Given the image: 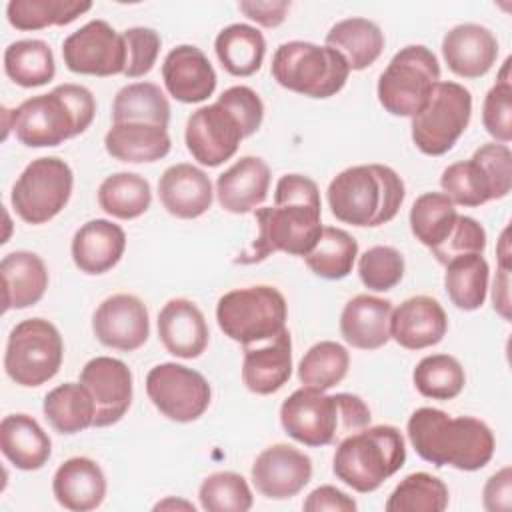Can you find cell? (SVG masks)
<instances>
[{
  "label": "cell",
  "instance_id": "b9f144b4",
  "mask_svg": "<svg viewBox=\"0 0 512 512\" xmlns=\"http://www.w3.org/2000/svg\"><path fill=\"white\" fill-rule=\"evenodd\" d=\"M350 366L348 350L334 340H322L308 348L298 364V380L314 390H330L340 384Z\"/></svg>",
  "mask_w": 512,
  "mask_h": 512
},
{
  "label": "cell",
  "instance_id": "83f0119b",
  "mask_svg": "<svg viewBox=\"0 0 512 512\" xmlns=\"http://www.w3.org/2000/svg\"><path fill=\"white\" fill-rule=\"evenodd\" d=\"M56 502L72 512L98 508L106 498V476L96 460L74 456L62 462L52 478Z\"/></svg>",
  "mask_w": 512,
  "mask_h": 512
},
{
  "label": "cell",
  "instance_id": "9f6ffc18",
  "mask_svg": "<svg viewBox=\"0 0 512 512\" xmlns=\"http://www.w3.org/2000/svg\"><path fill=\"white\" fill-rule=\"evenodd\" d=\"M240 12L250 18L252 22L264 28H276L286 20V12L290 10L288 0H244L238 4Z\"/></svg>",
  "mask_w": 512,
  "mask_h": 512
},
{
  "label": "cell",
  "instance_id": "ba28073f",
  "mask_svg": "<svg viewBox=\"0 0 512 512\" xmlns=\"http://www.w3.org/2000/svg\"><path fill=\"white\" fill-rule=\"evenodd\" d=\"M286 318L284 294L268 284L234 288L216 304L218 328L244 348L276 338L286 330Z\"/></svg>",
  "mask_w": 512,
  "mask_h": 512
},
{
  "label": "cell",
  "instance_id": "7bdbcfd3",
  "mask_svg": "<svg viewBox=\"0 0 512 512\" xmlns=\"http://www.w3.org/2000/svg\"><path fill=\"white\" fill-rule=\"evenodd\" d=\"M450 500L448 486L428 474L412 472L408 474L388 496L386 512H442Z\"/></svg>",
  "mask_w": 512,
  "mask_h": 512
},
{
  "label": "cell",
  "instance_id": "816d5d0a",
  "mask_svg": "<svg viewBox=\"0 0 512 512\" xmlns=\"http://www.w3.org/2000/svg\"><path fill=\"white\" fill-rule=\"evenodd\" d=\"M474 160L484 168L490 186H492V200L506 198L512 188V152L508 144L488 142L474 150Z\"/></svg>",
  "mask_w": 512,
  "mask_h": 512
},
{
  "label": "cell",
  "instance_id": "cb8c5ba5",
  "mask_svg": "<svg viewBox=\"0 0 512 512\" xmlns=\"http://www.w3.org/2000/svg\"><path fill=\"white\" fill-rule=\"evenodd\" d=\"M270 166L258 156H242L216 178L218 204L230 214L254 212L268 196Z\"/></svg>",
  "mask_w": 512,
  "mask_h": 512
},
{
  "label": "cell",
  "instance_id": "ffe728a7",
  "mask_svg": "<svg viewBox=\"0 0 512 512\" xmlns=\"http://www.w3.org/2000/svg\"><path fill=\"white\" fill-rule=\"evenodd\" d=\"M448 332V316L442 304L426 294L406 298L392 310L390 338L406 350H424L442 342Z\"/></svg>",
  "mask_w": 512,
  "mask_h": 512
},
{
  "label": "cell",
  "instance_id": "bcb514c9",
  "mask_svg": "<svg viewBox=\"0 0 512 512\" xmlns=\"http://www.w3.org/2000/svg\"><path fill=\"white\" fill-rule=\"evenodd\" d=\"M198 500L206 512H248L254 504L246 478L230 470L208 474L198 488Z\"/></svg>",
  "mask_w": 512,
  "mask_h": 512
},
{
  "label": "cell",
  "instance_id": "11a10c76",
  "mask_svg": "<svg viewBox=\"0 0 512 512\" xmlns=\"http://www.w3.org/2000/svg\"><path fill=\"white\" fill-rule=\"evenodd\" d=\"M302 508L306 512H322V510H332V512H356L358 504L352 496L346 492L338 490L336 486L324 484L314 488L306 500L302 502Z\"/></svg>",
  "mask_w": 512,
  "mask_h": 512
},
{
  "label": "cell",
  "instance_id": "7a4b0ae2",
  "mask_svg": "<svg viewBox=\"0 0 512 512\" xmlns=\"http://www.w3.org/2000/svg\"><path fill=\"white\" fill-rule=\"evenodd\" d=\"M408 442L416 454L436 468L452 466L474 472L484 468L496 450L494 432L474 416H450L444 410L422 406L406 422Z\"/></svg>",
  "mask_w": 512,
  "mask_h": 512
},
{
  "label": "cell",
  "instance_id": "52a82bcc",
  "mask_svg": "<svg viewBox=\"0 0 512 512\" xmlns=\"http://www.w3.org/2000/svg\"><path fill=\"white\" fill-rule=\"evenodd\" d=\"M272 76L290 92L322 100L344 88L350 68L344 56L326 44L290 40L276 48Z\"/></svg>",
  "mask_w": 512,
  "mask_h": 512
},
{
  "label": "cell",
  "instance_id": "c3c4849f",
  "mask_svg": "<svg viewBox=\"0 0 512 512\" xmlns=\"http://www.w3.org/2000/svg\"><path fill=\"white\" fill-rule=\"evenodd\" d=\"M404 256L392 246H372L358 256L360 282L372 292H388L404 278Z\"/></svg>",
  "mask_w": 512,
  "mask_h": 512
},
{
  "label": "cell",
  "instance_id": "ac0fdd59",
  "mask_svg": "<svg viewBox=\"0 0 512 512\" xmlns=\"http://www.w3.org/2000/svg\"><path fill=\"white\" fill-rule=\"evenodd\" d=\"M256 490L270 500H288L312 478V460L302 450L278 442L264 448L250 470Z\"/></svg>",
  "mask_w": 512,
  "mask_h": 512
},
{
  "label": "cell",
  "instance_id": "ab89813d",
  "mask_svg": "<svg viewBox=\"0 0 512 512\" xmlns=\"http://www.w3.org/2000/svg\"><path fill=\"white\" fill-rule=\"evenodd\" d=\"M90 8L92 2L78 0H10L6 4V18L12 28L30 32L48 26H66Z\"/></svg>",
  "mask_w": 512,
  "mask_h": 512
},
{
  "label": "cell",
  "instance_id": "9c48e42d",
  "mask_svg": "<svg viewBox=\"0 0 512 512\" xmlns=\"http://www.w3.org/2000/svg\"><path fill=\"white\" fill-rule=\"evenodd\" d=\"M438 82L440 64L436 54L422 44H410L400 48L380 74L378 102L392 116L412 118L426 106Z\"/></svg>",
  "mask_w": 512,
  "mask_h": 512
},
{
  "label": "cell",
  "instance_id": "277c9868",
  "mask_svg": "<svg viewBox=\"0 0 512 512\" xmlns=\"http://www.w3.org/2000/svg\"><path fill=\"white\" fill-rule=\"evenodd\" d=\"M370 418V408L360 396L326 394L308 386L294 390L280 406L284 432L310 448L340 444L346 436L366 428Z\"/></svg>",
  "mask_w": 512,
  "mask_h": 512
},
{
  "label": "cell",
  "instance_id": "9a60e30c",
  "mask_svg": "<svg viewBox=\"0 0 512 512\" xmlns=\"http://www.w3.org/2000/svg\"><path fill=\"white\" fill-rule=\"evenodd\" d=\"M184 140L188 152L198 164L216 168L238 152L244 132L234 114L222 104L214 102L194 110L188 116Z\"/></svg>",
  "mask_w": 512,
  "mask_h": 512
},
{
  "label": "cell",
  "instance_id": "484cf974",
  "mask_svg": "<svg viewBox=\"0 0 512 512\" xmlns=\"http://www.w3.org/2000/svg\"><path fill=\"white\" fill-rule=\"evenodd\" d=\"M292 376V336L288 328L264 346H246L242 360L244 386L260 396L278 392Z\"/></svg>",
  "mask_w": 512,
  "mask_h": 512
},
{
  "label": "cell",
  "instance_id": "7402d4cb",
  "mask_svg": "<svg viewBox=\"0 0 512 512\" xmlns=\"http://www.w3.org/2000/svg\"><path fill=\"white\" fill-rule=\"evenodd\" d=\"M158 338L168 354L184 360L198 358L210 340L202 310L188 298H172L158 312Z\"/></svg>",
  "mask_w": 512,
  "mask_h": 512
},
{
  "label": "cell",
  "instance_id": "603a6c76",
  "mask_svg": "<svg viewBox=\"0 0 512 512\" xmlns=\"http://www.w3.org/2000/svg\"><path fill=\"white\" fill-rule=\"evenodd\" d=\"M158 196L168 214L182 220H194L210 210L214 190L202 168L178 162L162 172L158 180Z\"/></svg>",
  "mask_w": 512,
  "mask_h": 512
},
{
  "label": "cell",
  "instance_id": "d4e9b609",
  "mask_svg": "<svg viewBox=\"0 0 512 512\" xmlns=\"http://www.w3.org/2000/svg\"><path fill=\"white\" fill-rule=\"evenodd\" d=\"M126 250V234L122 226L106 218L88 220L82 224L70 244V254L76 268L84 274L98 276L112 270Z\"/></svg>",
  "mask_w": 512,
  "mask_h": 512
},
{
  "label": "cell",
  "instance_id": "4fadbf2b",
  "mask_svg": "<svg viewBox=\"0 0 512 512\" xmlns=\"http://www.w3.org/2000/svg\"><path fill=\"white\" fill-rule=\"evenodd\" d=\"M146 394L162 416L180 424L198 420L212 400L208 380L198 370L178 362H162L150 368Z\"/></svg>",
  "mask_w": 512,
  "mask_h": 512
},
{
  "label": "cell",
  "instance_id": "6da1fadb",
  "mask_svg": "<svg viewBox=\"0 0 512 512\" xmlns=\"http://www.w3.org/2000/svg\"><path fill=\"white\" fill-rule=\"evenodd\" d=\"M322 202L318 184L304 174H284L276 182L274 206L254 210L256 240L234 258L236 264H256L274 252L306 256L322 232Z\"/></svg>",
  "mask_w": 512,
  "mask_h": 512
},
{
  "label": "cell",
  "instance_id": "6f0895ef",
  "mask_svg": "<svg viewBox=\"0 0 512 512\" xmlns=\"http://www.w3.org/2000/svg\"><path fill=\"white\" fill-rule=\"evenodd\" d=\"M492 304H494V310L504 320H510V266L508 264H498V272L492 284Z\"/></svg>",
  "mask_w": 512,
  "mask_h": 512
},
{
  "label": "cell",
  "instance_id": "44dd1931",
  "mask_svg": "<svg viewBox=\"0 0 512 512\" xmlns=\"http://www.w3.org/2000/svg\"><path fill=\"white\" fill-rule=\"evenodd\" d=\"M442 56L456 76L468 80L482 78L496 64L498 40L490 28L464 22L444 34Z\"/></svg>",
  "mask_w": 512,
  "mask_h": 512
},
{
  "label": "cell",
  "instance_id": "f5cc1de1",
  "mask_svg": "<svg viewBox=\"0 0 512 512\" xmlns=\"http://www.w3.org/2000/svg\"><path fill=\"white\" fill-rule=\"evenodd\" d=\"M216 102L234 114V118L242 126L244 138L252 136L264 120V104H262L258 92L252 90L250 86H242V84L230 86L218 96Z\"/></svg>",
  "mask_w": 512,
  "mask_h": 512
},
{
  "label": "cell",
  "instance_id": "f546056e",
  "mask_svg": "<svg viewBox=\"0 0 512 512\" xmlns=\"http://www.w3.org/2000/svg\"><path fill=\"white\" fill-rule=\"evenodd\" d=\"M0 274L4 282V312L24 310L42 300L48 288V270L36 252L16 250L2 258Z\"/></svg>",
  "mask_w": 512,
  "mask_h": 512
},
{
  "label": "cell",
  "instance_id": "2e32d148",
  "mask_svg": "<svg viewBox=\"0 0 512 512\" xmlns=\"http://www.w3.org/2000/svg\"><path fill=\"white\" fill-rule=\"evenodd\" d=\"M92 332L106 348L134 352L144 346L150 336L148 308L134 294H112L94 310Z\"/></svg>",
  "mask_w": 512,
  "mask_h": 512
},
{
  "label": "cell",
  "instance_id": "7c38bea8",
  "mask_svg": "<svg viewBox=\"0 0 512 512\" xmlns=\"http://www.w3.org/2000/svg\"><path fill=\"white\" fill-rule=\"evenodd\" d=\"M72 188L74 174L68 162L58 156H42L20 172L10 192V204L26 224H46L66 208Z\"/></svg>",
  "mask_w": 512,
  "mask_h": 512
},
{
  "label": "cell",
  "instance_id": "d6a6232c",
  "mask_svg": "<svg viewBox=\"0 0 512 512\" xmlns=\"http://www.w3.org/2000/svg\"><path fill=\"white\" fill-rule=\"evenodd\" d=\"M44 418L58 434H78L94 424L96 406L88 388L78 382H64L44 396Z\"/></svg>",
  "mask_w": 512,
  "mask_h": 512
},
{
  "label": "cell",
  "instance_id": "db71d44e",
  "mask_svg": "<svg viewBox=\"0 0 512 512\" xmlns=\"http://www.w3.org/2000/svg\"><path fill=\"white\" fill-rule=\"evenodd\" d=\"M482 506L488 512H510L512 508V468L504 466L494 472L482 490Z\"/></svg>",
  "mask_w": 512,
  "mask_h": 512
},
{
  "label": "cell",
  "instance_id": "f1b7e54d",
  "mask_svg": "<svg viewBox=\"0 0 512 512\" xmlns=\"http://www.w3.org/2000/svg\"><path fill=\"white\" fill-rule=\"evenodd\" d=\"M0 450L18 470H40L52 454V440L28 414H8L0 422Z\"/></svg>",
  "mask_w": 512,
  "mask_h": 512
},
{
  "label": "cell",
  "instance_id": "5b68a950",
  "mask_svg": "<svg viewBox=\"0 0 512 512\" xmlns=\"http://www.w3.org/2000/svg\"><path fill=\"white\" fill-rule=\"evenodd\" d=\"M404 196V180L386 164L344 168L326 190L332 216L358 228H376L390 222L398 214Z\"/></svg>",
  "mask_w": 512,
  "mask_h": 512
},
{
  "label": "cell",
  "instance_id": "1f68e13d",
  "mask_svg": "<svg viewBox=\"0 0 512 512\" xmlns=\"http://www.w3.org/2000/svg\"><path fill=\"white\" fill-rule=\"evenodd\" d=\"M326 46L344 56L350 70L372 66L384 50V32L368 18L352 16L336 22L324 38Z\"/></svg>",
  "mask_w": 512,
  "mask_h": 512
},
{
  "label": "cell",
  "instance_id": "836d02e7",
  "mask_svg": "<svg viewBox=\"0 0 512 512\" xmlns=\"http://www.w3.org/2000/svg\"><path fill=\"white\" fill-rule=\"evenodd\" d=\"M214 52L228 74L252 76L264 62L266 40L258 28L236 22L218 32Z\"/></svg>",
  "mask_w": 512,
  "mask_h": 512
},
{
  "label": "cell",
  "instance_id": "d590c367",
  "mask_svg": "<svg viewBox=\"0 0 512 512\" xmlns=\"http://www.w3.org/2000/svg\"><path fill=\"white\" fill-rule=\"evenodd\" d=\"M490 268L482 254H466L450 260L444 272V288L450 302L464 312L482 308L488 294Z\"/></svg>",
  "mask_w": 512,
  "mask_h": 512
},
{
  "label": "cell",
  "instance_id": "74e56055",
  "mask_svg": "<svg viewBox=\"0 0 512 512\" xmlns=\"http://www.w3.org/2000/svg\"><path fill=\"white\" fill-rule=\"evenodd\" d=\"M144 122L168 128L170 102L152 82H132L122 86L112 100V124Z\"/></svg>",
  "mask_w": 512,
  "mask_h": 512
},
{
  "label": "cell",
  "instance_id": "f35d334b",
  "mask_svg": "<svg viewBox=\"0 0 512 512\" xmlns=\"http://www.w3.org/2000/svg\"><path fill=\"white\" fill-rule=\"evenodd\" d=\"M358 258L356 238L336 226H322V232L314 248L304 256L306 266L312 274L324 280H342L346 278Z\"/></svg>",
  "mask_w": 512,
  "mask_h": 512
},
{
  "label": "cell",
  "instance_id": "8992f818",
  "mask_svg": "<svg viewBox=\"0 0 512 512\" xmlns=\"http://www.w3.org/2000/svg\"><path fill=\"white\" fill-rule=\"evenodd\" d=\"M406 462L402 432L390 424L366 426L340 444L332 458L334 476L360 494L378 490Z\"/></svg>",
  "mask_w": 512,
  "mask_h": 512
},
{
  "label": "cell",
  "instance_id": "60d3db41",
  "mask_svg": "<svg viewBox=\"0 0 512 512\" xmlns=\"http://www.w3.org/2000/svg\"><path fill=\"white\" fill-rule=\"evenodd\" d=\"M456 218V204L444 192L420 194L408 214L412 234L426 248L438 246L450 234Z\"/></svg>",
  "mask_w": 512,
  "mask_h": 512
},
{
  "label": "cell",
  "instance_id": "e0dca14e",
  "mask_svg": "<svg viewBox=\"0 0 512 512\" xmlns=\"http://www.w3.org/2000/svg\"><path fill=\"white\" fill-rule=\"evenodd\" d=\"M80 382L88 388L96 406L94 428H106L122 420L134 396V378L126 362L96 356L80 370Z\"/></svg>",
  "mask_w": 512,
  "mask_h": 512
},
{
  "label": "cell",
  "instance_id": "5bb4252c",
  "mask_svg": "<svg viewBox=\"0 0 512 512\" xmlns=\"http://www.w3.org/2000/svg\"><path fill=\"white\" fill-rule=\"evenodd\" d=\"M62 58L70 72L84 76H116L126 68V44L106 20H90L62 42Z\"/></svg>",
  "mask_w": 512,
  "mask_h": 512
},
{
  "label": "cell",
  "instance_id": "7dc6e473",
  "mask_svg": "<svg viewBox=\"0 0 512 512\" xmlns=\"http://www.w3.org/2000/svg\"><path fill=\"white\" fill-rule=\"evenodd\" d=\"M510 58L504 60L496 84L488 90L482 104V124L486 132L500 144L512 140V76Z\"/></svg>",
  "mask_w": 512,
  "mask_h": 512
},
{
  "label": "cell",
  "instance_id": "f6af8a7d",
  "mask_svg": "<svg viewBox=\"0 0 512 512\" xmlns=\"http://www.w3.org/2000/svg\"><path fill=\"white\" fill-rule=\"evenodd\" d=\"M440 186L442 192L458 206L476 208L492 200L490 180L474 158L446 166L440 176Z\"/></svg>",
  "mask_w": 512,
  "mask_h": 512
},
{
  "label": "cell",
  "instance_id": "e575fe53",
  "mask_svg": "<svg viewBox=\"0 0 512 512\" xmlns=\"http://www.w3.org/2000/svg\"><path fill=\"white\" fill-rule=\"evenodd\" d=\"M152 204L150 182L136 172H114L98 186V206L112 218L134 220Z\"/></svg>",
  "mask_w": 512,
  "mask_h": 512
},
{
  "label": "cell",
  "instance_id": "ee69618b",
  "mask_svg": "<svg viewBox=\"0 0 512 512\" xmlns=\"http://www.w3.org/2000/svg\"><path fill=\"white\" fill-rule=\"evenodd\" d=\"M412 382L424 398L452 400L464 390L466 372L458 358L450 354H430L416 364Z\"/></svg>",
  "mask_w": 512,
  "mask_h": 512
},
{
  "label": "cell",
  "instance_id": "4dcf8cb0",
  "mask_svg": "<svg viewBox=\"0 0 512 512\" xmlns=\"http://www.w3.org/2000/svg\"><path fill=\"white\" fill-rule=\"evenodd\" d=\"M106 152L128 164H150L162 160L170 148L168 128L144 122L112 124L104 136Z\"/></svg>",
  "mask_w": 512,
  "mask_h": 512
},
{
  "label": "cell",
  "instance_id": "8fae6325",
  "mask_svg": "<svg viewBox=\"0 0 512 512\" xmlns=\"http://www.w3.org/2000/svg\"><path fill=\"white\" fill-rule=\"evenodd\" d=\"M472 118V94L458 82L440 80L426 106L412 116V142L426 156H442L454 148Z\"/></svg>",
  "mask_w": 512,
  "mask_h": 512
},
{
  "label": "cell",
  "instance_id": "3957f363",
  "mask_svg": "<svg viewBox=\"0 0 512 512\" xmlns=\"http://www.w3.org/2000/svg\"><path fill=\"white\" fill-rule=\"evenodd\" d=\"M6 132L12 128L16 138L28 148H50L86 132L96 116V100L82 84H60L48 94L26 98L8 110Z\"/></svg>",
  "mask_w": 512,
  "mask_h": 512
},
{
  "label": "cell",
  "instance_id": "4316f807",
  "mask_svg": "<svg viewBox=\"0 0 512 512\" xmlns=\"http://www.w3.org/2000/svg\"><path fill=\"white\" fill-rule=\"evenodd\" d=\"M392 302L372 294L350 298L340 314V334L352 348L378 350L390 340Z\"/></svg>",
  "mask_w": 512,
  "mask_h": 512
},
{
  "label": "cell",
  "instance_id": "680465c9",
  "mask_svg": "<svg viewBox=\"0 0 512 512\" xmlns=\"http://www.w3.org/2000/svg\"><path fill=\"white\" fill-rule=\"evenodd\" d=\"M164 508H184V510L194 512V504H190L186 500H174V498H166L154 506V510H164Z\"/></svg>",
  "mask_w": 512,
  "mask_h": 512
},
{
  "label": "cell",
  "instance_id": "30bf717a",
  "mask_svg": "<svg viewBox=\"0 0 512 512\" xmlns=\"http://www.w3.org/2000/svg\"><path fill=\"white\" fill-rule=\"evenodd\" d=\"M62 358L64 342L58 328L46 318H26L8 334L4 370L18 386L36 388L58 374Z\"/></svg>",
  "mask_w": 512,
  "mask_h": 512
},
{
  "label": "cell",
  "instance_id": "681fc988",
  "mask_svg": "<svg viewBox=\"0 0 512 512\" xmlns=\"http://www.w3.org/2000/svg\"><path fill=\"white\" fill-rule=\"evenodd\" d=\"M486 250V230L484 226L464 214H458L450 234L434 248H430L432 256L446 266L450 260L466 254H484Z\"/></svg>",
  "mask_w": 512,
  "mask_h": 512
},
{
  "label": "cell",
  "instance_id": "f907efd6",
  "mask_svg": "<svg viewBox=\"0 0 512 512\" xmlns=\"http://www.w3.org/2000/svg\"><path fill=\"white\" fill-rule=\"evenodd\" d=\"M126 44V78H140L146 76L160 54V34L148 26H132L122 32Z\"/></svg>",
  "mask_w": 512,
  "mask_h": 512
},
{
  "label": "cell",
  "instance_id": "d6986e66",
  "mask_svg": "<svg viewBox=\"0 0 512 512\" xmlns=\"http://www.w3.org/2000/svg\"><path fill=\"white\" fill-rule=\"evenodd\" d=\"M162 80L168 94L184 104L208 100L218 82L208 56L194 44H180L166 54L162 62Z\"/></svg>",
  "mask_w": 512,
  "mask_h": 512
},
{
  "label": "cell",
  "instance_id": "8d00e7d4",
  "mask_svg": "<svg viewBox=\"0 0 512 512\" xmlns=\"http://www.w3.org/2000/svg\"><path fill=\"white\" fill-rule=\"evenodd\" d=\"M4 72L14 84L22 88L48 84L56 74V62L50 44L38 38H24L8 44L4 50Z\"/></svg>",
  "mask_w": 512,
  "mask_h": 512
}]
</instances>
